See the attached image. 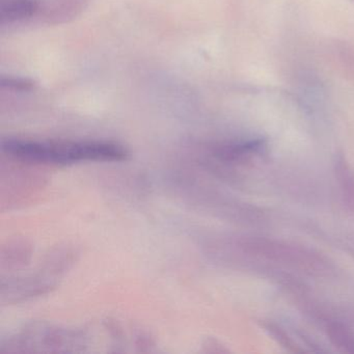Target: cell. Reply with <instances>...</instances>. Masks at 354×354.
I'll return each mask as SVG.
<instances>
[{
    "instance_id": "6da1fadb",
    "label": "cell",
    "mask_w": 354,
    "mask_h": 354,
    "mask_svg": "<svg viewBox=\"0 0 354 354\" xmlns=\"http://www.w3.org/2000/svg\"><path fill=\"white\" fill-rule=\"evenodd\" d=\"M1 148L8 154L21 160L39 163H67L80 161H119L127 156L122 146L113 142H41L9 140Z\"/></svg>"
},
{
    "instance_id": "7a4b0ae2",
    "label": "cell",
    "mask_w": 354,
    "mask_h": 354,
    "mask_svg": "<svg viewBox=\"0 0 354 354\" xmlns=\"http://www.w3.org/2000/svg\"><path fill=\"white\" fill-rule=\"evenodd\" d=\"M38 9L37 0H8L1 3L0 19L3 24L19 21L32 17Z\"/></svg>"
},
{
    "instance_id": "3957f363",
    "label": "cell",
    "mask_w": 354,
    "mask_h": 354,
    "mask_svg": "<svg viewBox=\"0 0 354 354\" xmlns=\"http://www.w3.org/2000/svg\"><path fill=\"white\" fill-rule=\"evenodd\" d=\"M1 86L3 88L15 91H30L34 88V82L24 78H3Z\"/></svg>"
}]
</instances>
